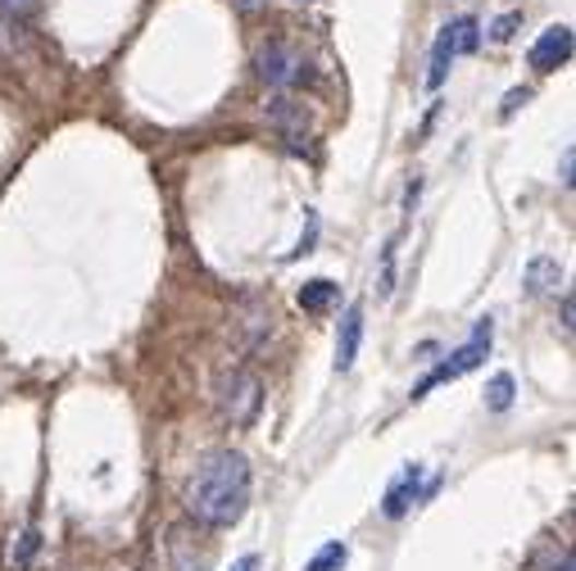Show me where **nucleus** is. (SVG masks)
<instances>
[{"mask_svg":"<svg viewBox=\"0 0 576 571\" xmlns=\"http://www.w3.org/2000/svg\"><path fill=\"white\" fill-rule=\"evenodd\" d=\"M187 508L191 518L214 526V531H227L246 518L250 508V463L246 454H236V449H214L191 476L187 486Z\"/></svg>","mask_w":576,"mask_h":571,"instance_id":"1","label":"nucleus"},{"mask_svg":"<svg viewBox=\"0 0 576 571\" xmlns=\"http://www.w3.org/2000/svg\"><path fill=\"white\" fill-rule=\"evenodd\" d=\"M214 390H219V408L232 427H250L263 408V381L250 368H223Z\"/></svg>","mask_w":576,"mask_h":571,"instance_id":"2","label":"nucleus"},{"mask_svg":"<svg viewBox=\"0 0 576 571\" xmlns=\"http://www.w3.org/2000/svg\"><path fill=\"white\" fill-rule=\"evenodd\" d=\"M255 78L268 86V92H291L309 78V64L291 41H263L255 50Z\"/></svg>","mask_w":576,"mask_h":571,"instance_id":"3","label":"nucleus"},{"mask_svg":"<svg viewBox=\"0 0 576 571\" xmlns=\"http://www.w3.org/2000/svg\"><path fill=\"white\" fill-rule=\"evenodd\" d=\"M491 336H495V326H491V318H477V326H472V336L459 345V349H454L449 358H445V364L427 377V381H422L418 390H413V400H422V395H427V390L432 385H445V381H459L463 372H472V368H481V358H486L491 354Z\"/></svg>","mask_w":576,"mask_h":571,"instance_id":"4","label":"nucleus"},{"mask_svg":"<svg viewBox=\"0 0 576 571\" xmlns=\"http://www.w3.org/2000/svg\"><path fill=\"white\" fill-rule=\"evenodd\" d=\"M567 59H572V27H567V23L544 27L540 41L531 46V69H536V73H559Z\"/></svg>","mask_w":576,"mask_h":571,"instance_id":"5","label":"nucleus"},{"mask_svg":"<svg viewBox=\"0 0 576 571\" xmlns=\"http://www.w3.org/2000/svg\"><path fill=\"white\" fill-rule=\"evenodd\" d=\"M168 554H173V571H209V549L196 545L191 526H173Z\"/></svg>","mask_w":576,"mask_h":571,"instance_id":"6","label":"nucleus"},{"mask_svg":"<svg viewBox=\"0 0 576 571\" xmlns=\"http://www.w3.org/2000/svg\"><path fill=\"white\" fill-rule=\"evenodd\" d=\"M263 114H268V123L278 128L291 145L305 141V123H309V118H305V105H299V100H286V96H282V100H272Z\"/></svg>","mask_w":576,"mask_h":571,"instance_id":"7","label":"nucleus"},{"mask_svg":"<svg viewBox=\"0 0 576 571\" xmlns=\"http://www.w3.org/2000/svg\"><path fill=\"white\" fill-rule=\"evenodd\" d=\"M559 286H563V263L559 259L540 254V259L527 263V295L544 299V295H559Z\"/></svg>","mask_w":576,"mask_h":571,"instance_id":"8","label":"nucleus"},{"mask_svg":"<svg viewBox=\"0 0 576 571\" xmlns=\"http://www.w3.org/2000/svg\"><path fill=\"white\" fill-rule=\"evenodd\" d=\"M358 341H363V309L350 305V309H345V322H341V336H337V368H341V372L354 368Z\"/></svg>","mask_w":576,"mask_h":571,"instance_id":"9","label":"nucleus"},{"mask_svg":"<svg viewBox=\"0 0 576 571\" xmlns=\"http://www.w3.org/2000/svg\"><path fill=\"white\" fill-rule=\"evenodd\" d=\"M337 299H341V286L337 282H327V277H314V282H305V286H299V309H305V313H327L331 305H337Z\"/></svg>","mask_w":576,"mask_h":571,"instance_id":"10","label":"nucleus"},{"mask_svg":"<svg viewBox=\"0 0 576 571\" xmlns=\"http://www.w3.org/2000/svg\"><path fill=\"white\" fill-rule=\"evenodd\" d=\"M418 480H422V467H404V476L386 495V518H404L409 513V503L418 499Z\"/></svg>","mask_w":576,"mask_h":571,"instance_id":"11","label":"nucleus"},{"mask_svg":"<svg viewBox=\"0 0 576 571\" xmlns=\"http://www.w3.org/2000/svg\"><path fill=\"white\" fill-rule=\"evenodd\" d=\"M454 37H449V23L440 27V37H436V46H432V69H427V86L436 92V86H445V73H449V64H454Z\"/></svg>","mask_w":576,"mask_h":571,"instance_id":"12","label":"nucleus"},{"mask_svg":"<svg viewBox=\"0 0 576 571\" xmlns=\"http://www.w3.org/2000/svg\"><path fill=\"white\" fill-rule=\"evenodd\" d=\"M345 558H350V549L341 545V539H331V545H322V549L314 554V562H309L305 571H341Z\"/></svg>","mask_w":576,"mask_h":571,"instance_id":"13","label":"nucleus"},{"mask_svg":"<svg viewBox=\"0 0 576 571\" xmlns=\"http://www.w3.org/2000/svg\"><path fill=\"white\" fill-rule=\"evenodd\" d=\"M486 404H491L495 413H504V408L513 404V377H508V372H495V377H491V385H486Z\"/></svg>","mask_w":576,"mask_h":571,"instance_id":"14","label":"nucleus"},{"mask_svg":"<svg viewBox=\"0 0 576 571\" xmlns=\"http://www.w3.org/2000/svg\"><path fill=\"white\" fill-rule=\"evenodd\" d=\"M42 0H0V19L5 23H19V19H33Z\"/></svg>","mask_w":576,"mask_h":571,"instance_id":"15","label":"nucleus"},{"mask_svg":"<svg viewBox=\"0 0 576 571\" xmlns=\"http://www.w3.org/2000/svg\"><path fill=\"white\" fill-rule=\"evenodd\" d=\"M522 27V14H504L491 23V41H513V33Z\"/></svg>","mask_w":576,"mask_h":571,"instance_id":"16","label":"nucleus"},{"mask_svg":"<svg viewBox=\"0 0 576 571\" xmlns=\"http://www.w3.org/2000/svg\"><path fill=\"white\" fill-rule=\"evenodd\" d=\"M37 545H42V535H37V531H27V535L19 539V549H14V567H27V562H33Z\"/></svg>","mask_w":576,"mask_h":571,"instance_id":"17","label":"nucleus"},{"mask_svg":"<svg viewBox=\"0 0 576 571\" xmlns=\"http://www.w3.org/2000/svg\"><path fill=\"white\" fill-rule=\"evenodd\" d=\"M527 100H531V92H527V86H522V92H508L499 114H504V118H513V114H518V105H527Z\"/></svg>","mask_w":576,"mask_h":571,"instance_id":"18","label":"nucleus"},{"mask_svg":"<svg viewBox=\"0 0 576 571\" xmlns=\"http://www.w3.org/2000/svg\"><path fill=\"white\" fill-rule=\"evenodd\" d=\"M227 571H259V554H246V558H236Z\"/></svg>","mask_w":576,"mask_h":571,"instance_id":"19","label":"nucleus"},{"mask_svg":"<svg viewBox=\"0 0 576 571\" xmlns=\"http://www.w3.org/2000/svg\"><path fill=\"white\" fill-rule=\"evenodd\" d=\"M232 5H236L240 14H259V10L268 5V0H232Z\"/></svg>","mask_w":576,"mask_h":571,"instance_id":"20","label":"nucleus"},{"mask_svg":"<svg viewBox=\"0 0 576 571\" xmlns=\"http://www.w3.org/2000/svg\"><path fill=\"white\" fill-rule=\"evenodd\" d=\"M563 332H572V295L563 299Z\"/></svg>","mask_w":576,"mask_h":571,"instance_id":"21","label":"nucleus"},{"mask_svg":"<svg viewBox=\"0 0 576 571\" xmlns=\"http://www.w3.org/2000/svg\"><path fill=\"white\" fill-rule=\"evenodd\" d=\"M295 5H305V0H295Z\"/></svg>","mask_w":576,"mask_h":571,"instance_id":"22","label":"nucleus"}]
</instances>
